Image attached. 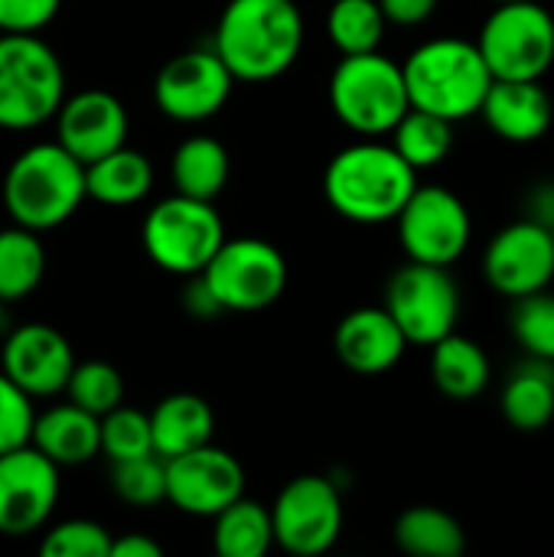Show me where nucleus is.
<instances>
[{
	"mask_svg": "<svg viewBox=\"0 0 554 557\" xmlns=\"http://www.w3.org/2000/svg\"><path fill=\"white\" fill-rule=\"evenodd\" d=\"M33 398L0 372V454L29 444L33 437Z\"/></svg>",
	"mask_w": 554,
	"mask_h": 557,
	"instance_id": "37",
	"label": "nucleus"
},
{
	"mask_svg": "<svg viewBox=\"0 0 554 557\" xmlns=\"http://www.w3.org/2000/svg\"><path fill=\"white\" fill-rule=\"evenodd\" d=\"M552 242H554V225H552Z\"/></svg>",
	"mask_w": 554,
	"mask_h": 557,
	"instance_id": "45",
	"label": "nucleus"
},
{
	"mask_svg": "<svg viewBox=\"0 0 554 557\" xmlns=\"http://www.w3.org/2000/svg\"><path fill=\"white\" fill-rule=\"evenodd\" d=\"M147 418H150L153 454L160 460L196 450V447L209 444L216 434V414H212L209 401L193 392L167 395Z\"/></svg>",
	"mask_w": 554,
	"mask_h": 557,
	"instance_id": "22",
	"label": "nucleus"
},
{
	"mask_svg": "<svg viewBox=\"0 0 554 557\" xmlns=\"http://www.w3.org/2000/svg\"><path fill=\"white\" fill-rule=\"evenodd\" d=\"M29 444L49 457L59 470L62 467H78L88 463L91 457L101 454V431H98V418L72 401L56 405L42 414H36L33 421V437Z\"/></svg>",
	"mask_w": 554,
	"mask_h": 557,
	"instance_id": "21",
	"label": "nucleus"
},
{
	"mask_svg": "<svg viewBox=\"0 0 554 557\" xmlns=\"http://www.w3.org/2000/svg\"><path fill=\"white\" fill-rule=\"evenodd\" d=\"M111 557H163V548L147 535H121L111 539Z\"/></svg>",
	"mask_w": 554,
	"mask_h": 557,
	"instance_id": "41",
	"label": "nucleus"
},
{
	"mask_svg": "<svg viewBox=\"0 0 554 557\" xmlns=\"http://www.w3.org/2000/svg\"><path fill=\"white\" fill-rule=\"evenodd\" d=\"M140 242L160 271L189 277L199 274L225 242V225L212 202L173 193L147 212Z\"/></svg>",
	"mask_w": 554,
	"mask_h": 557,
	"instance_id": "7",
	"label": "nucleus"
},
{
	"mask_svg": "<svg viewBox=\"0 0 554 557\" xmlns=\"http://www.w3.org/2000/svg\"><path fill=\"white\" fill-rule=\"evenodd\" d=\"M493 3H516V0H493Z\"/></svg>",
	"mask_w": 554,
	"mask_h": 557,
	"instance_id": "43",
	"label": "nucleus"
},
{
	"mask_svg": "<svg viewBox=\"0 0 554 557\" xmlns=\"http://www.w3.org/2000/svg\"><path fill=\"white\" fill-rule=\"evenodd\" d=\"M274 545L294 557L327 555L343 535V499L327 476L291 480L271 506Z\"/></svg>",
	"mask_w": 554,
	"mask_h": 557,
	"instance_id": "12",
	"label": "nucleus"
},
{
	"mask_svg": "<svg viewBox=\"0 0 554 557\" xmlns=\"http://www.w3.org/2000/svg\"><path fill=\"white\" fill-rule=\"evenodd\" d=\"M441 0H379L382 13L395 26H421L424 20L434 16Z\"/></svg>",
	"mask_w": 554,
	"mask_h": 557,
	"instance_id": "39",
	"label": "nucleus"
},
{
	"mask_svg": "<svg viewBox=\"0 0 554 557\" xmlns=\"http://www.w3.org/2000/svg\"><path fill=\"white\" fill-rule=\"evenodd\" d=\"M382 307L398 323L408 346H434L457 326L460 290L447 268L408 261L392 274Z\"/></svg>",
	"mask_w": 554,
	"mask_h": 557,
	"instance_id": "10",
	"label": "nucleus"
},
{
	"mask_svg": "<svg viewBox=\"0 0 554 557\" xmlns=\"http://www.w3.org/2000/svg\"><path fill=\"white\" fill-rule=\"evenodd\" d=\"M183 307L193 313V317H212V313H222L219 304L212 300L209 287L202 284L199 274H189V287L183 290Z\"/></svg>",
	"mask_w": 554,
	"mask_h": 557,
	"instance_id": "40",
	"label": "nucleus"
},
{
	"mask_svg": "<svg viewBox=\"0 0 554 557\" xmlns=\"http://www.w3.org/2000/svg\"><path fill=\"white\" fill-rule=\"evenodd\" d=\"M500 411L509 428L522 434H539L552 424L554 418V362L532 359L509 375Z\"/></svg>",
	"mask_w": 554,
	"mask_h": 557,
	"instance_id": "25",
	"label": "nucleus"
},
{
	"mask_svg": "<svg viewBox=\"0 0 554 557\" xmlns=\"http://www.w3.org/2000/svg\"><path fill=\"white\" fill-rule=\"evenodd\" d=\"M477 49L493 78H542L554 65V16L539 0L496 3Z\"/></svg>",
	"mask_w": 554,
	"mask_h": 557,
	"instance_id": "9",
	"label": "nucleus"
},
{
	"mask_svg": "<svg viewBox=\"0 0 554 557\" xmlns=\"http://www.w3.org/2000/svg\"><path fill=\"white\" fill-rule=\"evenodd\" d=\"M398 242L408 261L451 268L473 238L470 209L447 186H415L402 212L395 215Z\"/></svg>",
	"mask_w": 554,
	"mask_h": 557,
	"instance_id": "11",
	"label": "nucleus"
},
{
	"mask_svg": "<svg viewBox=\"0 0 554 557\" xmlns=\"http://www.w3.org/2000/svg\"><path fill=\"white\" fill-rule=\"evenodd\" d=\"M59 503V467L33 444L0 454V535L26 539L49 525Z\"/></svg>",
	"mask_w": 554,
	"mask_h": 557,
	"instance_id": "14",
	"label": "nucleus"
},
{
	"mask_svg": "<svg viewBox=\"0 0 554 557\" xmlns=\"http://www.w3.org/2000/svg\"><path fill=\"white\" fill-rule=\"evenodd\" d=\"M389 134L398 157L415 170L438 166L454 147V124L421 108H408Z\"/></svg>",
	"mask_w": 554,
	"mask_h": 557,
	"instance_id": "30",
	"label": "nucleus"
},
{
	"mask_svg": "<svg viewBox=\"0 0 554 557\" xmlns=\"http://www.w3.org/2000/svg\"><path fill=\"white\" fill-rule=\"evenodd\" d=\"M46 274V248L39 232L10 225L0 228V300L13 304L29 297Z\"/></svg>",
	"mask_w": 554,
	"mask_h": 557,
	"instance_id": "29",
	"label": "nucleus"
},
{
	"mask_svg": "<svg viewBox=\"0 0 554 557\" xmlns=\"http://www.w3.org/2000/svg\"><path fill=\"white\" fill-rule=\"evenodd\" d=\"M111 539L95 519H65L46 529L39 552L42 557H111Z\"/></svg>",
	"mask_w": 554,
	"mask_h": 557,
	"instance_id": "36",
	"label": "nucleus"
},
{
	"mask_svg": "<svg viewBox=\"0 0 554 557\" xmlns=\"http://www.w3.org/2000/svg\"><path fill=\"white\" fill-rule=\"evenodd\" d=\"M395 545L411 557H460L467 552L464 525L438 506H411L395 519Z\"/></svg>",
	"mask_w": 554,
	"mask_h": 557,
	"instance_id": "27",
	"label": "nucleus"
},
{
	"mask_svg": "<svg viewBox=\"0 0 554 557\" xmlns=\"http://www.w3.org/2000/svg\"><path fill=\"white\" fill-rule=\"evenodd\" d=\"M65 395L72 405L101 418L111 408L124 405V379L111 362H101V359L75 362V369L65 382Z\"/></svg>",
	"mask_w": 554,
	"mask_h": 557,
	"instance_id": "32",
	"label": "nucleus"
},
{
	"mask_svg": "<svg viewBox=\"0 0 554 557\" xmlns=\"http://www.w3.org/2000/svg\"><path fill=\"white\" fill-rule=\"evenodd\" d=\"M480 114L496 137L509 144H532L552 127L554 108L542 78H493Z\"/></svg>",
	"mask_w": 554,
	"mask_h": 557,
	"instance_id": "20",
	"label": "nucleus"
},
{
	"mask_svg": "<svg viewBox=\"0 0 554 557\" xmlns=\"http://www.w3.org/2000/svg\"><path fill=\"white\" fill-rule=\"evenodd\" d=\"M526 219H535L542 225H554V183H542L529 193V209Z\"/></svg>",
	"mask_w": 554,
	"mask_h": 557,
	"instance_id": "42",
	"label": "nucleus"
},
{
	"mask_svg": "<svg viewBox=\"0 0 554 557\" xmlns=\"http://www.w3.org/2000/svg\"><path fill=\"white\" fill-rule=\"evenodd\" d=\"M418 186V170L408 166L392 144L362 140L343 147L323 173V193L336 215L356 225L395 222Z\"/></svg>",
	"mask_w": 554,
	"mask_h": 557,
	"instance_id": "2",
	"label": "nucleus"
},
{
	"mask_svg": "<svg viewBox=\"0 0 554 557\" xmlns=\"http://www.w3.org/2000/svg\"><path fill=\"white\" fill-rule=\"evenodd\" d=\"M229 173H232L229 150L222 147V140H216L209 134L186 137L173 150V160H170L173 189L180 196H193V199H206V202H216V196L229 183Z\"/></svg>",
	"mask_w": 554,
	"mask_h": 557,
	"instance_id": "26",
	"label": "nucleus"
},
{
	"mask_svg": "<svg viewBox=\"0 0 554 557\" xmlns=\"http://www.w3.org/2000/svg\"><path fill=\"white\" fill-rule=\"evenodd\" d=\"M509 330L516 343L529 352V359L554 362V297L539 290L519 297L509 317Z\"/></svg>",
	"mask_w": 554,
	"mask_h": 557,
	"instance_id": "34",
	"label": "nucleus"
},
{
	"mask_svg": "<svg viewBox=\"0 0 554 557\" xmlns=\"http://www.w3.org/2000/svg\"><path fill=\"white\" fill-rule=\"evenodd\" d=\"M493 375L490 356L483 352L480 343L447 333L431 346V382L438 392L451 401H473L477 395L487 392Z\"/></svg>",
	"mask_w": 554,
	"mask_h": 557,
	"instance_id": "23",
	"label": "nucleus"
},
{
	"mask_svg": "<svg viewBox=\"0 0 554 557\" xmlns=\"http://www.w3.org/2000/svg\"><path fill=\"white\" fill-rule=\"evenodd\" d=\"M483 277L509 300L545 290L554 281L552 228L535 219L500 228L483 251Z\"/></svg>",
	"mask_w": 554,
	"mask_h": 557,
	"instance_id": "15",
	"label": "nucleus"
},
{
	"mask_svg": "<svg viewBox=\"0 0 554 557\" xmlns=\"http://www.w3.org/2000/svg\"><path fill=\"white\" fill-rule=\"evenodd\" d=\"M0 323H3V300H0Z\"/></svg>",
	"mask_w": 554,
	"mask_h": 557,
	"instance_id": "44",
	"label": "nucleus"
},
{
	"mask_svg": "<svg viewBox=\"0 0 554 557\" xmlns=\"http://www.w3.org/2000/svg\"><path fill=\"white\" fill-rule=\"evenodd\" d=\"M62 0H0V33H39L59 16Z\"/></svg>",
	"mask_w": 554,
	"mask_h": 557,
	"instance_id": "38",
	"label": "nucleus"
},
{
	"mask_svg": "<svg viewBox=\"0 0 554 557\" xmlns=\"http://www.w3.org/2000/svg\"><path fill=\"white\" fill-rule=\"evenodd\" d=\"M85 193V166L56 140L26 147L3 176V206L10 219L33 232H49L69 222Z\"/></svg>",
	"mask_w": 554,
	"mask_h": 557,
	"instance_id": "4",
	"label": "nucleus"
},
{
	"mask_svg": "<svg viewBox=\"0 0 554 557\" xmlns=\"http://www.w3.org/2000/svg\"><path fill=\"white\" fill-rule=\"evenodd\" d=\"M333 349L349 372L382 375L402 362L408 339L385 307H359L340 320L333 333Z\"/></svg>",
	"mask_w": 554,
	"mask_h": 557,
	"instance_id": "19",
	"label": "nucleus"
},
{
	"mask_svg": "<svg viewBox=\"0 0 554 557\" xmlns=\"http://www.w3.org/2000/svg\"><path fill=\"white\" fill-rule=\"evenodd\" d=\"M232 85L235 75L225 69L216 49H186L157 72L153 101L170 121L199 124L225 108Z\"/></svg>",
	"mask_w": 554,
	"mask_h": 557,
	"instance_id": "13",
	"label": "nucleus"
},
{
	"mask_svg": "<svg viewBox=\"0 0 554 557\" xmlns=\"http://www.w3.org/2000/svg\"><path fill=\"white\" fill-rule=\"evenodd\" d=\"M111 490L134 509H150L167 499V470L157 454L111 463Z\"/></svg>",
	"mask_w": 554,
	"mask_h": 557,
	"instance_id": "33",
	"label": "nucleus"
},
{
	"mask_svg": "<svg viewBox=\"0 0 554 557\" xmlns=\"http://www.w3.org/2000/svg\"><path fill=\"white\" fill-rule=\"evenodd\" d=\"M98 431H101V454L111 463L153 454L150 418L144 411H134V408L118 405V408H111L108 414L98 418Z\"/></svg>",
	"mask_w": 554,
	"mask_h": 557,
	"instance_id": "35",
	"label": "nucleus"
},
{
	"mask_svg": "<svg viewBox=\"0 0 554 557\" xmlns=\"http://www.w3.org/2000/svg\"><path fill=\"white\" fill-rule=\"evenodd\" d=\"M385 13L379 0H333L327 13V36L340 55L376 52L385 36Z\"/></svg>",
	"mask_w": 554,
	"mask_h": 557,
	"instance_id": "31",
	"label": "nucleus"
},
{
	"mask_svg": "<svg viewBox=\"0 0 554 557\" xmlns=\"http://www.w3.org/2000/svg\"><path fill=\"white\" fill-rule=\"evenodd\" d=\"M212 519V545L222 557H264L274 548L271 509L248 496H238Z\"/></svg>",
	"mask_w": 554,
	"mask_h": 557,
	"instance_id": "28",
	"label": "nucleus"
},
{
	"mask_svg": "<svg viewBox=\"0 0 554 557\" xmlns=\"http://www.w3.org/2000/svg\"><path fill=\"white\" fill-rule=\"evenodd\" d=\"M65 98V69L36 33L0 36V127L33 131L56 117Z\"/></svg>",
	"mask_w": 554,
	"mask_h": 557,
	"instance_id": "5",
	"label": "nucleus"
},
{
	"mask_svg": "<svg viewBox=\"0 0 554 557\" xmlns=\"http://www.w3.org/2000/svg\"><path fill=\"white\" fill-rule=\"evenodd\" d=\"M287 261L264 238H225L199 271L222 313H258L287 290Z\"/></svg>",
	"mask_w": 554,
	"mask_h": 557,
	"instance_id": "8",
	"label": "nucleus"
},
{
	"mask_svg": "<svg viewBox=\"0 0 554 557\" xmlns=\"http://www.w3.org/2000/svg\"><path fill=\"white\" fill-rule=\"evenodd\" d=\"M330 108L340 124L362 137L389 134L411 108L402 62H392L379 49L343 55L330 75Z\"/></svg>",
	"mask_w": 554,
	"mask_h": 557,
	"instance_id": "6",
	"label": "nucleus"
},
{
	"mask_svg": "<svg viewBox=\"0 0 554 557\" xmlns=\"http://www.w3.org/2000/svg\"><path fill=\"white\" fill-rule=\"evenodd\" d=\"M408 104L431 111L451 124L480 114V104L493 85V75L477 42L460 36H438L421 42L402 62Z\"/></svg>",
	"mask_w": 554,
	"mask_h": 557,
	"instance_id": "3",
	"label": "nucleus"
},
{
	"mask_svg": "<svg viewBox=\"0 0 554 557\" xmlns=\"http://www.w3.org/2000/svg\"><path fill=\"white\" fill-rule=\"evenodd\" d=\"M127 111L104 88L65 95L56 111V144L65 147L82 166L127 144Z\"/></svg>",
	"mask_w": 554,
	"mask_h": 557,
	"instance_id": "17",
	"label": "nucleus"
},
{
	"mask_svg": "<svg viewBox=\"0 0 554 557\" xmlns=\"http://www.w3.org/2000/svg\"><path fill=\"white\" fill-rule=\"evenodd\" d=\"M304 46L297 0H229L219 13L212 49L235 82H271L284 75Z\"/></svg>",
	"mask_w": 554,
	"mask_h": 557,
	"instance_id": "1",
	"label": "nucleus"
},
{
	"mask_svg": "<svg viewBox=\"0 0 554 557\" xmlns=\"http://www.w3.org/2000/svg\"><path fill=\"white\" fill-rule=\"evenodd\" d=\"M153 189V163L127 144L85 163V193L101 206H134Z\"/></svg>",
	"mask_w": 554,
	"mask_h": 557,
	"instance_id": "24",
	"label": "nucleus"
},
{
	"mask_svg": "<svg viewBox=\"0 0 554 557\" xmlns=\"http://www.w3.org/2000/svg\"><path fill=\"white\" fill-rule=\"evenodd\" d=\"M75 369L69 339L46 323H26L13 330L0 349V372L16 382L29 398H52L65 392Z\"/></svg>",
	"mask_w": 554,
	"mask_h": 557,
	"instance_id": "18",
	"label": "nucleus"
},
{
	"mask_svg": "<svg viewBox=\"0 0 554 557\" xmlns=\"http://www.w3.org/2000/svg\"><path fill=\"white\" fill-rule=\"evenodd\" d=\"M163 470H167V503L196 519H212L229 503L245 496L242 463L229 450L216 447L212 441L163 460Z\"/></svg>",
	"mask_w": 554,
	"mask_h": 557,
	"instance_id": "16",
	"label": "nucleus"
}]
</instances>
